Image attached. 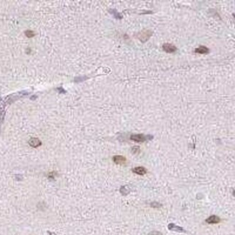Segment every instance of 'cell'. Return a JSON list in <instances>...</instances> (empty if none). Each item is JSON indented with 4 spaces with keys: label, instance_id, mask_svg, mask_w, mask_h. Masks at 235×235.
I'll list each match as a JSON object with an SVG mask.
<instances>
[{
    "label": "cell",
    "instance_id": "8fae6325",
    "mask_svg": "<svg viewBox=\"0 0 235 235\" xmlns=\"http://www.w3.org/2000/svg\"><path fill=\"white\" fill-rule=\"evenodd\" d=\"M148 235H163V234H162L161 232H156V231H153V232H150L149 234H148Z\"/></svg>",
    "mask_w": 235,
    "mask_h": 235
},
{
    "label": "cell",
    "instance_id": "ba28073f",
    "mask_svg": "<svg viewBox=\"0 0 235 235\" xmlns=\"http://www.w3.org/2000/svg\"><path fill=\"white\" fill-rule=\"evenodd\" d=\"M151 34L152 33H151V32H150V31H145L144 32H143V33H141L140 39L142 41V40H143V38H146V39H145V41H146L149 38V37L151 36Z\"/></svg>",
    "mask_w": 235,
    "mask_h": 235
},
{
    "label": "cell",
    "instance_id": "3957f363",
    "mask_svg": "<svg viewBox=\"0 0 235 235\" xmlns=\"http://www.w3.org/2000/svg\"><path fill=\"white\" fill-rule=\"evenodd\" d=\"M114 162L116 164H124L126 162V159L122 156H114L113 157Z\"/></svg>",
    "mask_w": 235,
    "mask_h": 235
},
{
    "label": "cell",
    "instance_id": "7a4b0ae2",
    "mask_svg": "<svg viewBox=\"0 0 235 235\" xmlns=\"http://www.w3.org/2000/svg\"><path fill=\"white\" fill-rule=\"evenodd\" d=\"M163 49L167 53H173L177 51V47L171 43H164L163 45Z\"/></svg>",
    "mask_w": 235,
    "mask_h": 235
},
{
    "label": "cell",
    "instance_id": "52a82bcc",
    "mask_svg": "<svg viewBox=\"0 0 235 235\" xmlns=\"http://www.w3.org/2000/svg\"><path fill=\"white\" fill-rule=\"evenodd\" d=\"M132 171L135 174H139V175H144L145 174H146L147 170L143 166H137V167L133 169Z\"/></svg>",
    "mask_w": 235,
    "mask_h": 235
},
{
    "label": "cell",
    "instance_id": "9c48e42d",
    "mask_svg": "<svg viewBox=\"0 0 235 235\" xmlns=\"http://www.w3.org/2000/svg\"><path fill=\"white\" fill-rule=\"evenodd\" d=\"M208 50L209 49L205 47V46H200L198 49H195L196 53H198V54H207L208 52Z\"/></svg>",
    "mask_w": 235,
    "mask_h": 235
},
{
    "label": "cell",
    "instance_id": "5b68a950",
    "mask_svg": "<svg viewBox=\"0 0 235 235\" xmlns=\"http://www.w3.org/2000/svg\"><path fill=\"white\" fill-rule=\"evenodd\" d=\"M220 221H221V219H220L219 217L215 216V215H213V216H211L208 219H207L205 221H206V223L213 224V223H219Z\"/></svg>",
    "mask_w": 235,
    "mask_h": 235
},
{
    "label": "cell",
    "instance_id": "8992f818",
    "mask_svg": "<svg viewBox=\"0 0 235 235\" xmlns=\"http://www.w3.org/2000/svg\"><path fill=\"white\" fill-rule=\"evenodd\" d=\"M168 228L169 230L171 231H175V232H184V229H183V228H182L180 226H178L177 225H175L174 223H170L169 224Z\"/></svg>",
    "mask_w": 235,
    "mask_h": 235
},
{
    "label": "cell",
    "instance_id": "6da1fadb",
    "mask_svg": "<svg viewBox=\"0 0 235 235\" xmlns=\"http://www.w3.org/2000/svg\"><path fill=\"white\" fill-rule=\"evenodd\" d=\"M150 136H146L143 134H135V135H132L130 136V139L132 141H135L137 143H143V142H145V141L149 139L148 138Z\"/></svg>",
    "mask_w": 235,
    "mask_h": 235
},
{
    "label": "cell",
    "instance_id": "277c9868",
    "mask_svg": "<svg viewBox=\"0 0 235 235\" xmlns=\"http://www.w3.org/2000/svg\"><path fill=\"white\" fill-rule=\"evenodd\" d=\"M28 143H29V145L33 147V148H37V147L40 146L42 144V143H41V141H40L39 139L33 137V138H31V140L29 141Z\"/></svg>",
    "mask_w": 235,
    "mask_h": 235
},
{
    "label": "cell",
    "instance_id": "30bf717a",
    "mask_svg": "<svg viewBox=\"0 0 235 235\" xmlns=\"http://www.w3.org/2000/svg\"><path fill=\"white\" fill-rule=\"evenodd\" d=\"M25 35L26 36L28 37V38H31V37L34 36V33L33 31H27L25 32Z\"/></svg>",
    "mask_w": 235,
    "mask_h": 235
}]
</instances>
